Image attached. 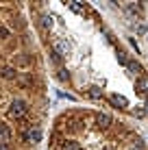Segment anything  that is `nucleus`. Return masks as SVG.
<instances>
[{
	"label": "nucleus",
	"instance_id": "3",
	"mask_svg": "<svg viewBox=\"0 0 148 150\" xmlns=\"http://www.w3.org/2000/svg\"><path fill=\"white\" fill-rule=\"evenodd\" d=\"M46 150H148V142L118 115L70 107L52 117Z\"/></svg>",
	"mask_w": 148,
	"mask_h": 150
},
{
	"label": "nucleus",
	"instance_id": "2",
	"mask_svg": "<svg viewBox=\"0 0 148 150\" xmlns=\"http://www.w3.org/2000/svg\"><path fill=\"white\" fill-rule=\"evenodd\" d=\"M48 72L22 2H0V150H46Z\"/></svg>",
	"mask_w": 148,
	"mask_h": 150
},
{
	"label": "nucleus",
	"instance_id": "1",
	"mask_svg": "<svg viewBox=\"0 0 148 150\" xmlns=\"http://www.w3.org/2000/svg\"><path fill=\"white\" fill-rule=\"evenodd\" d=\"M48 70L91 109L148 122V70L87 2H28Z\"/></svg>",
	"mask_w": 148,
	"mask_h": 150
}]
</instances>
